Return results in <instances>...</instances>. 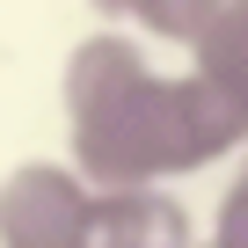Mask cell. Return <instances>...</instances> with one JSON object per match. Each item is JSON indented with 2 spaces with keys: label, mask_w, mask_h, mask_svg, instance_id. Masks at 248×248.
Listing matches in <instances>:
<instances>
[{
  "label": "cell",
  "mask_w": 248,
  "mask_h": 248,
  "mask_svg": "<svg viewBox=\"0 0 248 248\" xmlns=\"http://www.w3.org/2000/svg\"><path fill=\"white\" fill-rule=\"evenodd\" d=\"M66 139L73 168L95 190L117 183H175L248 146V117L204 73H154L146 44L95 30L66 59Z\"/></svg>",
  "instance_id": "cell-1"
},
{
  "label": "cell",
  "mask_w": 248,
  "mask_h": 248,
  "mask_svg": "<svg viewBox=\"0 0 248 248\" xmlns=\"http://www.w3.org/2000/svg\"><path fill=\"white\" fill-rule=\"evenodd\" d=\"M95 183L73 161H22L0 183V248H88Z\"/></svg>",
  "instance_id": "cell-2"
},
{
  "label": "cell",
  "mask_w": 248,
  "mask_h": 248,
  "mask_svg": "<svg viewBox=\"0 0 248 248\" xmlns=\"http://www.w3.org/2000/svg\"><path fill=\"white\" fill-rule=\"evenodd\" d=\"M88 248H190V212L161 183H117L95 190Z\"/></svg>",
  "instance_id": "cell-3"
},
{
  "label": "cell",
  "mask_w": 248,
  "mask_h": 248,
  "mask_svg": "<svg viewBox=\"0 0 248 248\" xmlns=\"http://www.w3.org/2000/svg\"><path fill=\"white\" fill-rule=\"evenodd\" d=\"M190 73H204L248 117V0H219L212 8V22L190 37Z\"/></svg>",
  "instance_id": "cell-4"
},
{
  "label": "cell",
  "mask_w": 248,
  "mask_h": 248,
  "mask_svg": "<svg viewBox=\"0 0 248 248\" xmlns=\"http://www.w3.org/2000/svg\"><path fill=\"white\" fill-rule=\"evenodd\" d=\"M212 8H219V0H132L124 22H139V30L161 37V44H190V37L212 22Z\"/></svg>",
  "instance_id": "cell-5"
},
{
  "label": "cell",
  "mask_w": 248,
  "mask_h": 248,
  "mask_svg": "<svg viewBox=\"0 0 248 248\" xmlns=\"http://www.w3.org/2000/svg\"><path fill=\"white\" fill-rule=\"evenodd\" d=\"M212 248H248V161L233 168L226 197H219V219H212Z\"/></svg>",
  "instance_id": "cell-6"
},
{
  "label": "cell",
  "mask_w": 248,
  "mask_h": 248,
  "mask_svg": "<svg viewBox=\"0 0 248 248\" xmlns=\"http://www.w3.org/2000/svg\"><path fill=\"white\" fill-rule=\"evenodd\" d=\"M88 8H95L102 22H124V15H132V0H88Z\"/></svg>",
  "instance_id": "cell-7"
}]
</instances>
